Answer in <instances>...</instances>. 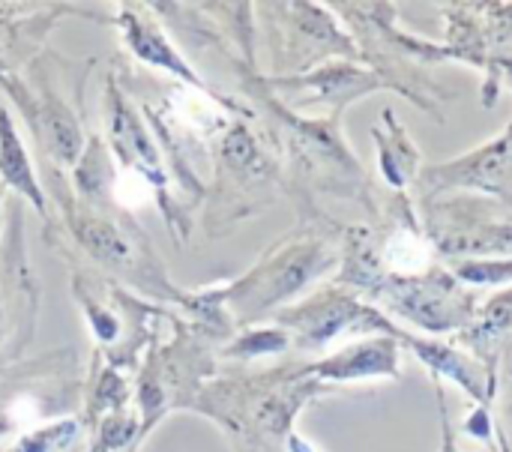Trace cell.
Listing matches in <instances>:
<instances>
[{
	"label": "cell",
	"mask_w": 512,
	"mask_h": 452,
	"mask_svg": "<svg viewBox=\"0 0 512 452\" xmlns=\"http://www.w3.org/2000/svg\"><path fill=\"white\" fill-rule=\"evenodd\" d=\"M291 351V339L285 330H279L276 324L270 327H246L243 333H237L219 354L225 360H258V357H270V354H285Z\"/></svg>",
	"instance_id": "obj_21"
},
{
	"label": "cell",
	"mask_w": 512,
	"mask_h": 452,
	"mask_svg": "<svg viewBox=\"0 0 512 452\" xmlns=\"http://www.w3.org/2000/svg\"><path fill=\"white\" fill-rule=\"evenodd\" d=\"M6 204V192H3V186H0V207Z\"/></svg>",
	"instance_id": "obj_24"
},
{
	"label": "cell",
	"mask_w": 512,
	"mask_h": 452,
	"mask_svg": "<svg viewBox=\"0 0 512 452\" xmlns=\"http://www.w3.org/2000/svg\"><path fill=\"white\" fill-rule=\"evenodd\" d=\"M45 171V189H51L54 195V210L60 213V219H54V228H63L69 249L75 255H84L96 264V270H102L111 282H123L126 288L147 294L153 303L159 306H180L183 294L171 276L165 273L162 261L156 258L147 231L138 225L135 216L123 213L120 207H87L78 204L72 195V183L66 177V171L42 162ZM48 231V228H45Z\"/></svg>",
	"instance_id": "obj_2"
},
{
	"label": "cell",
	"mask_w": 512,
	"mask_h": 452,
	"mask_svg": "<svg viewBox=\"0 0 512 452\" xmlns=\"http://www.w3.org/2000/svg\"><path fill=\"white\" fill-rule=\"evenodd\" d=\"M0 186L3 192H12V198L30 204L42 222L51 225V210L45 198V186L36 174V165L30 162V153L21 141V132L6 108H0Z\"/></svg>",
	"instance_id": "obj_16"
},
{
	"label": "cell",
	"mask_w": 512,
	"mask_h": 452,
	"mask_svg": "<svg viewBox=\"0 0 512 452\" xmlns=\"http://www.w3.org/2000/svg\"><path fill=\"white\" fill-rule=\"evenodd\" d=\"M321 393H330V387L309 375V363H288L267 372L210 378L189 414L216 423L234 452H285L297 414Z\"/></svg>",
	"instance_id": "obj_1"
},
{
	"label": "cell",
	"mask_w": 512,
	"mask_h": 452,
	"mask_svg": "<svg viewBox=\"0 0 512 452\" xmlns=\"http://www.w3.org/2000/svg\"><path fill=\"white\" fill-rule=\"evenodd\" d=\"M102 123H105V147L114 156V165L123 171L138 174L141 180L150 183L156 192V207L165 219V225L174 234V243H186L192 231L189 213L180 207L174 177L168 171V162L162 156L159 141L153 138L147 120L141 117L138 105L132 96L123 90L117 72L105 75V90H102Z\"/></svg>",
	"instance_id": "obj_7"
},
{
	"label": "cell",
	"mask_w": 512,
	"mask_h": 452,
	"mask_svg": "<svg viewBox=\"0 0 512 452\" xmlns=\"http://www.w3.org/2000/svg\"><path fill=\"white\" fill-rule=\"evenodd\" d=\"M138 450H141V447H132V450H126V452H138Z\"/></svg>",
	"instance_id": "obj_25"
},
{
	"label": "cell",
	"mask_w": 512,
	"mask_h": 452,
	"mask_svg": "<svg viewBox=\"0 0 512 452\" xmlns=\"http://www.w3.org/2000/svg\"><path fill=\"white\" fill-rule=\"evenodd\" d=\"M432 381H435V378H432ZM435 393H438V411H441V426H444V447H441V452H459L456 450L453 426H450V414H447V405H444V390H441L438 381H435Z\"/></svg>",
	"instance_id": "obj_22"
},
{
	"label": "cell",
	"mask_w": 512,
	"mask_h": 452,
	"mask_svg": "<svg viewBox=\"0 0 512 452\" xmlns=\"http://www.w3.org/2000/svg\"><path fill=\"white\" fill-rule=\"evenodd\" d=\"M171 336L162 339V330L156 327L135 384V411L141 417V426L153 435V429L174 411H189L201 387L216 378V354L222 351V342L201 330L198 324L186 321L177 312H168Z\"/></svg>",
	"instance_id": "obj_4"
},
{
	"label": "cell",
	"mask_w": 512,
	"mask_h": 452,
	"mask_svg": "<svg viewBox=\"0 0 512 452\" xmlns=\"http://www.w3.org/2000/svg\"><path fill=\"white\" fill-rule=\"evenodd\" d=\"M264 87L291 111H306V108H327V117H342V111L375 93L387 90L384 78L375 69H363L348 60H333L324 63L312 72L303 75H261Z\"/></svg>",
	"instance_id": "obj_11"
},
{
	"label": "cell",
	"mask_w": 512,
	"mask_h": 452,
	"mask_svg": "<svg viewBox=\"0 0 512 452\" xmlns=\"http://www.w3.org/2000/svg\"><path fill=\"white\" fill-rule=\"evenodd\" d=\"M267 18L270 63L276 78L303 75L339 57H357V42L321 3H264L258 6Z\"/></svg>",
	"instance_id": "obj_8"
},
{
	"label": "cell",
	"mask_w": 512,
	"mask_h": 452,
	"mask_svg": "<svg viewBox=\"0 0 512 452\" xmlns=\"http://www.w3.org/2000/svg\"><path fill=\"white\" fill-rule=\"evenodd\" d=\"M108 24H114L123 36L126 51L150 66L159 69L165 75H171L177 84H189V87H210L195 66L177 51V45L171 42V36L162 27V18L153 15L150 3H120L114 18H108Z\"/></svg>",
	"instance_id": "obj_13"
},
{
	"label": "cell",
	"mask_w": 512,
	"mask_h": 452,
	"mask_svg": "<svg viewBox=\"0 0 512 452\" xmlns=\"http://www.w3.org/2000/svg\"><path fill=\"white\" fill-rule=\"evenodd\" d=\"M135 396V384L126 372L108 366L96 351H93V363L87 369V381H84V423L87 429H93L102 417L126 411L129 402Z\"/></svg>",
	"instance_id": "obj_18"
},
{
	"label": "cell",
	"mask_w": 512,
	"mask_h": 452,
	"mask_svg": "<svg viewBox=\"0 0 512 452\" xmlns=\"http://www.w3.org/2000/svg\"><path fill=\"white\" fill-rule=\"evenodd\" d=\"M321 222L327 219L315 216L303 222L297 231L276 240L243 276L225 282V309L237 330L273 318L342 261Z\"/></svg>",
	"instance_id": "obj_3"
},
{
	"label": "cell",
	"mask_w": 512,
	"mask_h": 452,
	"mask_svg": "<svg viewBox=\"0 0 512 452\" xmlns=\"http://www.w3.org/2000/svg\"><path fill=\"white\" fill-rule=\"evenodd\" d=\"M87 423L84 417H54L18 435L12 447L0 452H90L84 450Z\"/></svg>",
	"instance_id": "obj_20"
},
{
	"label": "cell",
	"mask_w": 512,
	"mask_h": 452,
	"mask_svg": "<svg viewBox=\"0 0 512 452\" xmlns=\"http://www.w3.org/2000/svg\"><path fill=\"white\" fill-rule=\"evenodd\" d=\"M462 342L474 351L489 375H495L512 357V288L492 297L483 309H477L474 324L462 333Z\"/></svg>",
	"instance_id": "obj_17"
},
{
	"label": "cell",
	"mask_w": 512,
	"mask_h": 452,
	"mask_svg": "<svg viewBox=\"0 0 512 452\" xmlns=\"http://www.w3.org/2000/svg\"><path fill=\"white\" fill-rule=\"evenodd\" d=\"M12 432H15V426H12V420H9L6 399H3V390H0V438H6V435H12Z\"/></svg>",
	"instance_id": "obj_23"
},
{
	"label": "cell",
	"mask_w": 512,
	"mask_h": 452,
	"mask_svg": "<svg viewBox=\"0 0 512 452\" xmlns=\"http://www.w3.org/2000/svg\"><path fill=\"white\" fill-rule=\"evenodd\" d=\"M360 294L387 303V309L399 312L402 318L423 327L426 333H453V330L465 333L477 318L474 297L447 270H432L417 279L378 276Z\"/></svg>",
	"instance_id": "obj_10"
},
{
	"label": "cell",
	"mask_w": 512,
	"mask_h": 452,
	"mask_svg": "<svg viewBox=\"0 0 512 452\" xmlns=\"http://www.w3.org/2000/svg\"><path fill=\"white\" fill-rule=\"evenodd\" d=\"M399 342L393 336H375L363 339L357 345H348L324 360L309 363V375L321 381L324 387H339V384H357V381H372V378H399Z\"/></svg>",
	"instance_id": "obj_15"
},
{
	"label": "cell",
	"mask_w": 512,
	"mask_h": 452,
	"mask_svg": "<svg viewBox=\"0 0 512 452\" xmlns=\"http://www.w3.org/2000/svg\"><path fill=\"white\" fill-rule=\"evenodd\" d=\"M270 321L279 330H285L291 339V348H297L303 354L324 351L339 336L381 333V336H393L399 342V333H402L390 318H384V312L378 306L363 303L354 291H348L336 282H327L324 288L312 291L306 300L285 306Z\"/></svg>",
	"instance_id": "obj_9"
},
{
	"label": "cell",
	"mask_w": 512,
	"mask_h": 452,
	"mask_svg": "<svg viewBox=\"0 0 512 452\" xmlns=\"http://www.w3.org/2000/svg\"><path fill=\"white\" fill-rule=\"evenodd\" d=\"M96 60H69L51 48H42L24 69V117L30 135L39 144L42 162L72 171L87 147L84 129V81Z\"/></svg>",
	"instance_id": "obj_5"
},
{
	"label": "cell",
	"mask_w": 512,
	"mask_h": 452,
	"mask_svg": "<svg viewBox=\"0 0 512 452\" xmlns=\"http://www.w3.org/2000/svg\"><path fill=\"white\" fill-rule=\"evenodd\" d=\"M423 183L432 192L441 189H480L492 198H501L512 207V126L495 141L483 144L471 156L453 159L441 168H429Z\"/></svg>",
	"instance_id": "obj_14"
},
{
	"label": "cell",
	"mask_w": 512,
	"mask_h": 452,
	"mask_svg": "<svg viewBox=\"0 0 512 452\" xmlns=\"http://www.w3.org/2000/svg\"><path fill=\"white\" fill-rule=\"evenodd\" d=\"M87 12V6H72V3H48V6H33V3H0V90L9 96L15 108L24 102V81H21V66L27 69L33 57L45 48V39L51 27L63 15Z\"/></svg>",
	"instance_id": "obj_12"
},
{
	"label": "cell",
	"mask_w": 512,
	"mask_h": 452,
	"mask_svg": "<svg viewBox=\"0 0 512 452\" xmlns=\"http://www.w3.org/2000/svg\"><path fill=\"white\" fill-rule=\"evenodd\" d=\"M255 114H240L222 135L213 156V183L207 189L204 228L210 237H222L237 222L261 213L279 192L282 162L267 141V132H255Z\"/></svg>",
	"instance_id": "obj_6"
},
{
	"label": "cell",
	"mask_w": 512,
	"mask_h": 452,
	"mask_svg": "<svg viewBox=\"0 0 512 452\" xmlns=\"http://www.w3.org/2000/svg\"><path fill=\"white\" fill-rule=\"evenodd\" d=\"M384 126L390 135H384L381 129H375V141H378V159H381V171L387 177V183L402 195L411 183V177L420 171V150L411 144V138L405 135L402 123L393 117L390 108H384Z\"/></svg>",
	"instance_id": "obj_19"
}]
</instances>
